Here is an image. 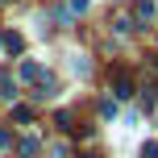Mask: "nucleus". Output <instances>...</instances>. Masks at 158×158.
Masks as SVG:
<instances>
[{
  "instance_id": "f257e3e1",
  "label": "nucleus",
  "mask_w": 158,
  "mask_h": 158,
  "mask_svg": "<svg viewBox=\"0 0 158 158\" xmlns=\"http://www.w3.org/2000/svg\"><path fill=\"white\" fill-rule=\"evenodd\" d=\"M67 71L79 75V79H87V75H92V58H87L83 50H71V54H67Z\"/></svg>"
},
{
  "instance_id": "f03ea898",
  "label": "nucleus",
  "mask_w": 158,
  "mask_h": 158,
  "mask_svg": "<svg viewBox=\"0 0 158 158\" xmlns=\"http://www.w3.org/2000/svg\"><path fill=\"white\" fill-rule=\"evenodd\" d=\"M112 96H117V100H129V96H133V83H129V75H125V71L112 75Z\"/></svg>"
},
{
  "instance_id": "7ed1b4c3",
  "label": "nucleus",
  "mask_w": 158,
  "mask_h": 158,
  "mask_svg": "<svg viewBox=\"0 0 158 158\" xmlns=\"http://www.w3.org/2000/svg\"><path fill=\"white\" fill-rule=\"evenodd\" d=\"M154 17H158V0H137V21H146V25H150Z\"/></svg>"
},
{
  "instance_id": "20e7f679",
  "label": "nucleus",
  "mask_w": 158,
  "mask_h": 158,
  "mask_svg": "<svg viewBox=\"0 0 158 158\" xmlns=\"http://www.w3.org/2000/svg\"><path fill=\"white\" fill-rule=\"evenodd\" d=\"M17 75H21V79H42V63H33V58H25V63L17 67Z\"/></svg>"
},
{
  "instance_id": "39448f33",
  "label": "nucleus",
  "mask_w": 158,
  "mask_h": 158,
  "mask_svg": "<svg viewBox=\"0 0 158 158\" xmlns=\"http://www.w3.org/2000/svg\"><path fill=\"white\" fill-rule=\"evenodd\" d=\"M54 92H58V83H54V79L46 75V79H38V92H33V96H38V100H50Z\"/></svg>"
},
{
  "instance_id": "423d86ee",
  "label": "nucleus",
  "mask_w": 158,
  "mask_h": 158,
  "mask_svg": "<svg viewBox=\"0 0 158 158\" xmlns=\"http://www.w3.org/2000/svg\"><path fill=\"white\" fill-rule=\"evenodd\" d=\"M0 46H4L8 54H17V50H21V33H0Z\"/></svg>"
},
{
  "instance_id": "0eeeda50",
  "label": "nucleus",
  "mask_w": 158,
  "mask_h": 158,
  "mask_svg": "<svg viewBox=\"0 0 158 158\" xmlns=\"http://www.w3.org/2000/svg\"><path fill=\"white\" fill-rule=\"evenodd\" d=\"M0 96H4V100H17V83H13V75H0Z\"/></svg>"
},
{
  "instance_id": "6e6552de",
  "label": "nucleus",
  "mask_w": 158,
  "mask_h": 158,
  "mask_svg": "<svg viewBox=\"0 0 158 158\" xmlns=\"http://www.w3.org/2000/svg\"><path fill=\"white\" fill-rule=\"evenodd\" d=\"M33 154H38V137H25L21 142V158H33Z\"/></svg>"
},
{
  "instance_id": "1a4fd4ad",
  "label": "nucleus",
  "mask_w": 158,
  "mask_h": 158,
  "mask_svg": "<svg viewBox=\"0 0 158 158\" xmlns=\"http://www.w3.org/2000/svg\"><path fill=\"white\" fill-rule=\"evenodd\" d=\"M100 117L112 121V117H117V104H112V100H100Z\"/></svg>"
},
{
  "instance_id": "9d476101",
  "label": "nucleus",
  "mask_w": 158,
  "mask_h": 158,
  "mask_svg": "<svg viewBox=\"0 0 158 158\" xmlns=\"http://www.w3.org/2000/svg\"><path fill=\"white\" fill-rule=\"evenodd\" d=\"M142 158H158V142H146L142 146Z\"/></svg>"
},
{
  "instance_id": "9b49d317",
  "label": "nucleus",
  "mask_w": 158,
  "mask_h": 158,
  "mask_svg": "<svg viewBox=\"0 0 158 158\" xmlns=\"http://www.w3.org/2000/svg\"><path fill=\"white\" fill-rule=\"evenodd\" d=\"M87 4L92 0H71V13H87Z\"/></svg>"
},
{
  "instance_id": "f8f14e48",
  "label": "nucleus",
  "mask_w": 158,
  "mask_h": 158,
  "mask_svg": "<svg viewBox=\"0 0 158 158\" xmlns=\"http://www.w3.org/2000/svg\"><path fill=\"white\" fill-rule=\"evenodd\" d=\"M50 158H67V146H50Z\"/></svg>"
},
{
  "instance_id": "ddd939ff",
  "label": "nucleus",
  "mask_w": 158,
  "mask_h": 158,
  "mask_svg": "<svg viewBox=\"0 0 158 158\" xmlns=\"http://www.w3.org/2000/svg\"><path fill=\"white\" fill-rule=\"evenodd\" d=\"M8 142H13V137H8L4 129H0V150H8Z\"/></svg>"
},
{
  "instance_id": "4468645a",
  "label": "nucleus",
  "mask_w": 158,
  "mask_h": 158,
  "mask_svg": "<svg viewBox=\"0 0 158 158\" xmlns=\"http://www.w3.org/2000/svg\"><path fill=\"white\" fill-rule=\"evenodd\" d=\"M154 67H158V54H154Z\"/></svg>"
}]
</instances>
